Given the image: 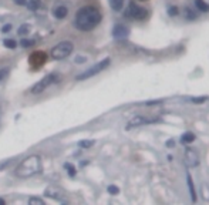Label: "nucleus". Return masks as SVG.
I'll return each mask as SVG.
<instances>
[{
  "mask_svg": "<svg viewBox=\"0 0 209 205\" xmlns=\"http://www.w3.org/2000/svg\"><path fill=\"white\" fill-rule=\"evenodd\" d=\"M29 31H30V26H29V24H23V26H20V27H18L17 33L20 34V36H23V34H27Z\"/></svg>",
  "mask_w": 209,
  "mask_h": 205,
  "instance_id": "19",
  "label": "nucleus"
},
{
  "mask_svg": "<svg viewBox=\"0 0 209 205\" xmlns=\"http://www.w3.org/2000/svg\"><path fill=\"white\" fill-rule=\"evenodd\" d=\"M185 164L189 168H195L199 165V154L194 148L185 150Z\"/></svg>",
  "mask_w": 209,
  "mask_h": 205,
  "instance_id": "8",
  "label": "nucleus"
},
{
  "mask_svg": "<svg viewBox=\"0 0 209 205\" xmlns=\"http://www.w3.org/2000/svg\"><path fill=\"white\" fill-rule=\"evenodd\" d=\"M59 76L55 74V73H51V74L46 76V77H43L40 81H37L36 84H34L33 87L30 88V93L31 94H41L43 91L47 90V87H50L53 83H55V81H59Z\"/></svg>",
  "mask_w": 209,
  "mask_h": 205,
  "instance_id": "4",
  "label": "nucleus"
},
{
  "mask_svg": "<svg viewBox=\"0 0 209 205\" xmlns=\"http://www.w3.org/2000/svg\"><path fill=\"white\" fill-rule=\"evenodd\" d=\"M78 145L81 147V148H91L92 145H94V141L92 140H83V141H80V143H78Z\"/></svg>",
  "mask_w": 209,
  "mask_h": 205,
  "instance_id": "17",
  "label": "nucleus"
},
{
  "mask_svg": "<svg viewBox=\"0 0 209 205\" xmlns=\"http://www.w3.org/2000/svg\"><path fill=\"white\" fill-rule=\"evenodd\" d=\"M110 63H111V60H110V59H104V60H101V61L97 63V64H94L92 67L87 68V70H86L84 73L78 74V76H77V80H78V81H81V80H87V78L92 77V76L98 74V73H101L102 70H105V68H107L108 66H110Z\"/></svg>",
  "mask_w": 209,
  "mask_h": 205,
  "instance_id": "5",
  "label": "nucleus"
},
{
  "mask_svg": "<svg viewBox=\"0 0 209 205\" xmlns=\"http://www.w3.org/2000/svg\"><path fill=\"white\" fill-rule=\"evenodd\" d=\"M46 53H43V51H36V53H33L30 56V64L34 66V67H39V66H41L44 61H46Z\"/></svg>",
  "mask_w": 209,
  "mask_h": 205,
  "instance_id": "10",
  "label": "nucleus"
},
{
  "mask_svg": "<svg viewBox=\"0 0 209 205\" xmlns=\"http://www.w3.org/2000/svg\"><path fill=\"white\" fill-rule=\"evenodd\" d=\"M67 13H68V10H67V7H65V6H57L54 9V16L59 20L64 19L65 16H67Z\"/></svg>",
  "mask_w": 209,
  "mask_h": 205,
  "instance_id": "12",
  "label": "nucleus"
},
{
  "mask_svg": "<svg viewBox=\"0 0 209 205\" xmlns=\"http://www.w3.org/2000/svg\"><path fill=\"white\" fill-rule=\"evenodd\" d=\"M64 167H65V170H67V172H68L70 177H74V175H76V168H74L73 164H65Z\"/></svg>",
  "mask_w": 209,
  "mask_h": 205,
  "instance_id": "21",
  "label": "nucleus"
},
{
  "mask_svg": "<svg viewBox=\"0 0 209 205\" xmlns=\"http://www.w3.org/2000/svg\"><path fill=\"white\" fill-rule=\"evenodd\" d=\"M74 50V44L71 41H61V43L55 44L51 49V57L55 60H63L68 57Z\"/></svg>",
  "mask_w": 209,
  "mask_h": 205,
  "instance_id": "3",
  "label": "nucleus"
},
{
  "mask_svg": "<svg viewBox=\"0 0 209 205\" xmlns=\"http://www.w3.org/2000/svg\"><path fill=\"white\" fill-rule=\"evenodd\" d=\"M9 76V68H0V83L4 80V78Z\"/></svg>",
  "mask_w": 209,
  "mask_h": 205,
  "instance_id": "23",
  "label": "nucleus"
},
{
  "mask_svg": "<svg viewBox=\"0 0 209 205\" xmlns=\"http://www.w3.org/2000/svg\"><path fill=\"white\" fill-rule=\"evenodd\" d=\"M20 44H22L23 47H31V46H34V40H27V39H23V40L20 41Z\"/></svg>",
  "mask_w": 209,
  "mask_h": 205,
  "instance_id": "25",
  "label": "nucleus"
},
{
  "mask_svg": "<svg viewBox=\"0 0 209 205\" xmlns=\"http://www.w3.org/2000/svg\"><path fill=\"white\" fill-rule=\"evenodd\" d=\"M128 34H129V29L124 24H117L112 29V36L115 39H125L128 37Z\"/></svg>",
  "mask_w": 209,
  "mask_h": 205,
  "instance_id": "9",
  "label": "nucleus"
},
{
  "mask_svg": "<svg viewBox=\"0 0 209 205\" xmlns=\"http://www.w3.org/2000/svg\"><path fill=\"white\" fill-rule=\"evenodd\" d=\"M10 27H12V26H10V24H7V26H4V27L2 29V30H3V31H9V30H10Z\"/></svg>",
  "mask_w": 209,
  "mask_h": 205,
  "instance_id": "29",
  "label": "nucleus"
},
{
  "mask_svg": "<svg viewBox=\"0 0 209 205\" xmlns=\"http://www.w3.org/2000/svg\"><path fill=\"white\" fill-rule=\"evenodd\" d=\"M0 205H4V199L3 198H0Z\"/></svg>",
  "mask_w": 209,
  "mask_h": 205,
  "instance_id": "31",
  "label": "nucleus"
},
{
  "mask_svg": "<svg viewBox=\"0 0 209 205\" xmlns=\"http://www.w3.org/2000/svg\"><path fill=\"white\" fill-rule=\"evenodd\" d=\"M195 138H196V137H195V134H194V133H189V131H188V133H185L184 135H182L181 141H182L184 144H188V143H192V141H195Z\"/></svg>",
  "mask_w": 209,
  "mask_h": 205,
  "instance_id": "16",
  "label": "nucleus"
},
{
  "mask_svg": "<svg viewBox=\"0 0 209 205\" xmlns=\"http://www.w3.org/2000/svg\"><path fill=\"white\" fill-rule=\"evenodd\" d=\"M159 103H162L161 100H155V101H147L145 103V106H154V104H159Z\"/></svg>",
  "mask_w": 209,
  "mask_h": 205,
  "instance_id": "27",
  "label": "nucleus"
},
{
  "mask_svg": "<svg viewBox=\"0 0 209 205\" xmlns=\"http://www.w3.org/2000/svg\"><path fill=\"white\" fill-rule=\"evenodd\" d=\"M166 145H168V147H172V145H174V141H172V140L168 141V143H166Z\"/></svg>",
  "mask_w": 209,
  "mask_h": 205,
  "instance_id": "30",
  "label": "nucleus"
},
{
  "mask_svg": "<svg viewBox=\"0 0 209 205\" xmlns=\"http://www.w3.org/2000/svg\"><path fill=\"white\" fill-rule=\"evenodd\" d=\"M3 44L7 49H16V41L13 40V39H6V40L3 41Z\"/></svg>",
  "mask_w": 209,
  "mask_h": 205,
  "instance_id": "20",
  "label": "nucleus"
},
{
  "mask_svg": "<svg viewBox=\"0 0 209 205\" xmlns=\"http://www.w3.org/2000/svg\"><path fill=\"white\" fill-rule=\"evenodd\" d=\"M44 194H46L47 197H50V198L55 199V201H59V202H65L63 194L60 192V191H57L55 188H47V190L44 191Z\"/></svg>",
  "mask_w": 209,
  "mask_h": 205,
  "instance_id": "11",
  "label": "nucleus"
},
{
  "mask_svg": "<svg viewBox=\"0 0 209 205\" xmlns=\"http://www.w3.org/2000/svg\"><path fill=\"white\" fill-rule=\"evenodd\" d=\"M108 192H110L111 195H117V194L120 192V188L115 187V185H110V187H108Z\"/></svg>",
  "mask_w": 209,
  "mask_h": 205,
  "instance_id": "24",
  "label": "nucleus"
},
{
  "mask_svg": "<svg viewBox=\"0 0 209 205\" xmlns=\"http://www.w3.org/2000/svg\"><path fill=\"white\" fill-rule=\"evenodd\" d=\"M186 181H188V187H189V191H191V198L194 202H196V192H195V187H194V181L192 177L189 174L186 175Z\"/></svg>",
  "mask_w": 209,
  "mask_h": 205,
  "instance_id": "13",
  "label": "nucleus"
},
{
  "mask_svg": "<svg viewBox=\"0 0 209 205\" xmlns=\"http://www.w3.org/2000/svg\"><path fill=\"white\" fill-rule=\"evenodd\" d=\"M206 100H208V97H192L191 101L194 103V104H202V103H205Z\"/></svg>",
  "mask_w": 209,
  "mask_h": 205,
  "instance_id": "22",
  "label": "nucleus"
},
{
  "mask_svg": "<svg viewBox=\"0 0 209 205\" xmlns=\"http://www.w3.org/2000/svg\"><path fill=\"white\" fill-rule=\"evenodd\" d=\"M195 6H196L198 10H201L202 13H208L209 12V4L205 3L203 0H195Z\"/></svg>",
  "mask_w": 209,
  "mask_h": 205,
  "instance_id": "15",
  "label": "nucleus"
},
{
  "mask_svg": "<svg viewBox=\"0 0 209 205\" xmlns=\"http://www.w3.org/2000/svg\"><path fill=\"white\" fill-rule=\"evenodd\" d=\"M14 2L18 6H26V4H27V0H14Z\"/></svg>",
  "mask_w": 209,
  "mask_h": 205,
  "instance_id": "28",
  "label": "nucleus"
},
{
  "mask_svg": "<svg viewBox=\"0 0 209 205\" xmlns=\"http://www.w3.org/2000/svg\"><path fill=\"white\" fill-rule=\"evenodd\" d=\"M100 22H101V13L96 7L86 6L77 12L74 19V26L81 31H91L98 26Z\"/></svg>",
  "mask_w": 209,
  "mask_h": 205,
  "instance_id": "1",
  "label": "nucleus"
},
{
  "mask_svg": "<svg viewBox=\"0 0 209 205\" xmlns=\"http://www.w3.org/2000/svg\"><path fill=\"white\" fill-rule=\"evenodd\" d=\"M40 171H41V158L39 155H30L26 160H23L16 167L14 175L18 178H30L33 175L39 174Z\"/></svg>",
  "mask_w": 209,
  "mask_h": 205,
  "instance_id": "2",
  "label": "nucleus"
},
{
  "mask_svg": "<svg viewBox=\"0 0 209 205\" xmlns=\"http://www.w3.org/2000/svg\"><path fill=\"white\" fill-rule=\"evenodd\" d=\"M110 2V6L114 12H121L124 6V0H108Z\"/></svg>",
  "mask_w": 209,
  "mask_h": 205,
  "instance_id": "14",
  "label": "nucleus"
},
{
  "mask_svg": "<svg viewBox=\"0 0 209 205\" xmlns=\"http://www.w3.org/2000/svg\"><path fill=\"white\" fill-rule=\"evenodd\" d=\"M29 204L30 205H44V201L41 198H37V197H31L30 199H29Z\"/></svg>",
  "mask_w": 209,
  "mask_h": 205,
  "instance_id": "18",
  "label": "nucleus"
},
{
  "mask_svg": "<svg viewBox=\"0 0 209 205\" xmlns=\"http://www.w3.org/2000/svg\"><path fill=\"white\" fill-rule=\"evenodd\" d=\"M125 14L128 16V17H131V19H135V20H144V19H147L148 10H147V9H144V7L137 6L135 3H129L128 10H127Z\"/></svg>",
  "mask_w": 209,
  "mask_h": 205,
  "instance_id": "6",
  "label": "nucleus"
},
{
  "mask_svg": "<svg viewBox=\"0 0 209 205\" xmlns=\"http://www.w3.org/2000/svg\"><path fill=\"white\" fill-rule=\"evenodd\" d=\"M169 16H176L179 13V10H178V7H175V6H171L169 7Z\"/></svg>",
  "mask_w": 209,
  "mask_h": 205,
  "instance_id": "26",
  "label": "nucleus"
},
{
  "mask_svg": "<svg viewBox=\"0 0 209 205\" xmlns=\"http://www.w3.org/2000/svg\"><path fill=\"white\" fill-rule=\"evenodd\" d=\"M155 121H159V118H147V117H144V115H137V117L131 118V120L128 121L127 130H129V128H135V127H141V125L149 124V123H155Z\"/></svg>",
  "mask_w": 209,
  "mask_h": 205,
  "instance_id": "7",
  "label": "nucleus"
}]
</instances>
